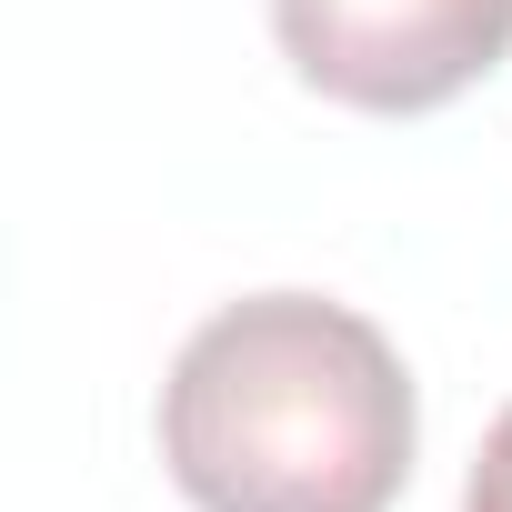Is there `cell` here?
I'll use <instances>...</instances> for the list:
<instances>
[{
	"label": "cell",
	"mask_w": 512,
	"mask_h": 512,
	"mask_svg": "<svg viewBox=\"0 0 512 512\" xmlns=\"http://www.w3.org/2000/svg\"><path fill=\"white\" fill-rule=\"evenodd\" d=\"M412 442L402 352L322 292L221 302L161 382V462L191 512H392Z\"/></svg>",
	"instance_id": "6da1fadb"
},
{
	"label": "cell",
	"mask_w": 512,
	"mask_h": 512,
	"mask_svg": "<svg viewBox=\"0 0 512 512\" xmlns=\"http://www.w3.org/2000/svg\"><path fill=\"white\" fill-rule=\"evenodd\" d=\"M282 61L342 111H442L512 51V0H272Z\"/></svg>",
	"instance_id": "7a4b0ae2"
},
{
	"label": "cell",
	"mask_w": 512,
	"mask_h": 512,
	"mask_svg": "<svg viewBox=\"0 0 512 512\" xmlns=\"http://www.w3.org/2000/svg\"><path fill=\"white\" fill-rule=\"evenodd\" d=\"M462 512H512V402L492 412L482 452H472V482H462Z\"/></svg>",
	"instance_id": "3957f363"
}]
</instances>
